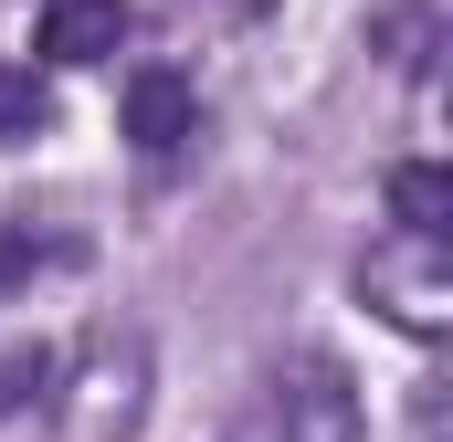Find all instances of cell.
<instances>
[{
    "mask_svg": "<svg viewBox=\"0 0 453 442\" xmlns=\"http://www.w3.org/2000/svg\"><path fill=\"white\" fill-rule=\"evenodd\" d=\"M32 263H42V253H32V242H21V221H0V285H21V274H32Z\"/></svg>",
    "mask_w": 453,
    "mask_h": 442,
    "instance_id": "9c48e42d",
    "label": "cell"
},
{
    "mask_svg": "<svg viewBox=\"0 0 453 442\" xmlns=\"http://www.w3.org/2000/svg\"><path fill=\"white\" fill-rule=\"evenodd\" d=\"M42 390H53V358H42V347H11V358H0V411H32Z\"/></svg>",
    "mask_w": 453,
    "mask_h": 442,
    "instance_id": "ba28073f",
    "label": "cell"
},
{
    "mask_svg": "<svg viewBox=\"0 0 453 442\" xmlns=\"http://www.w3.org/2000/svg\"><path fill=\"white\" fill-rule=\"evenodd\" d=\"M380 306H390V327H411V337H443L453 316V274H443V242H422V232H401L369 274H358Z\"/></svg>",
    "mask_w": 453,
    "mask_h": 442,
    "instance_id": "3957f363",
    "label": "cell"
},
{
    "mask_svg": "<svg viewBox=\"0 0 453 442\" xmlns=\"http://www.w3.org/2000/svg\"><path fill=\"white\" fill-rule=\"evenodd\" d=\"M148 411V337L137 327H96L64 390V442H127Z\"/></svg>",
    "mask_w": 453,
    "mask_h": 442,
    "instance_id": "7a4b0ae2",
    "label": "cell"
},
{
    "mask_svg": "<svg viewBox=\"0 0 453 442\" xmlns=\"http://www.w3.org/2000/svg\"><path fill=\"white\" fill-rule=\"evenodd\" d=\"M137 32L127 0H42V64H106Z\"/></svg>",
    "mask_w": 453,
    "mask_h": 442,
    "instance_id": "277c9868",
    "label": "cell"
},
{
    "mask_svg": "<svg viewBox=\"0 0 453 442\" xmlns=\"http://www.w3.org/2000/svg\"><path fill=\"white\" fill-rule=\"evenodd\" d=\"M190 126H201V95H190V85H180L169 64H148V74H127V137H137L148 158H169V148H180Z\"/></svg>",
    "mask_w": 453,
    "mask_h": 442,
    "instance_id": "5b68a950",
    "label": "cell"
},
{
    "mask_svg": "<svg viewBox=\"0 0 453 442\" xmlns=\"http://www.w3.org/2000/svg\"><path fill=\"white\" fill-rule=\"evenodd\" d=\"M32 137H53V85L32 64H0V148H32Z\"/></svg>",
    "mask_w": 453,
    "mask_h": 442,
    "instance_id": "52a82bcc",
    "label": "cell"
},
{
    "mask_svg": "<svg viewBox=\"0 0 453 442\" xmlns=\"http://www.w3.org/2000/svg\"><path fill=\"white\" fill-rule=\"evenodd\" d=\"M222 442H358V390L338 358H296L242 400V422Z\"/></svg>",
    "mask_w": 453,
    "mask_h": 442,
    "instance_id": "6da1fadb",
    "label": "cell"
},
{
    "mask_svg": "<svg viewBox=\"0 0 453 442\" xmlns=\"http://www.w3.org/2000/svg\"><path fill=\"white\" fill-rule=\"evenodd\" d=\"M390 221L422 232V242H443V232H453V169H433V158L390 169Z\"/></svg>",
    "mask_w": 453,
    "mask_h": 442,
    "instance_id": "8992f818",
    "label": "cell"
}]
</instances>
